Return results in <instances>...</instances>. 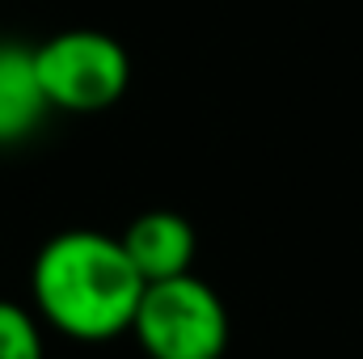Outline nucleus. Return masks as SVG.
Masks as SVG:
<instances>
[{"instance_id": "nucleus-1", "label": "nucleus", "mask_w": 363, "mask_h": 359, "mask_svg": "<svg viewBox=\"0 0 363 359\" xmlns=\"http://www.w3.org/2000/svg\"><path fill=\"white\" fill-rule=\"evenodd\" d=\"M144 275L135 270L123 237H106L93 228L55 233L30 270V292L38 313L77 343H106L131 330Z\"/></svg>"}, {"instance_id": "nucleus-2", "label": "nucleus", "mask_w": 363, "mask_h": 359, "mask_svg": "<svg viewBox=\"0 0 363 359\" xmlns=\"http://www.w3.org/2000/svg\"><path fill=\"white\" fill-rule=\"evenodd\" d=\"M131 334L148 359H220L228 347V309L199 275L186 270L144 287Z\"/></svg>"}, {"instance_id": "nucleus-3", "label": "nucleus", "mask_w": 363, "mask_h": 359, "mask_svg": "<svg viewBox=\"0 0 363 359\" xmlns=\"http://www.w3.org/2000/svg\"><path fill=\"white\" fill-rule=\"evenodd\" d=\"M51 110L97 114L131 85V55L101 30H64L34 47Z\"/></svg>"}, {"instance_id": "nucleus-4", "label": "nucleus", "mask_w": 363, "mask_h": 359, "mask_svg": "<svg viewBox=\"0 0 363 359\" xmlns=\"http://www.w3.org/2000/svg\"><path fill=\"white\" fill-rule=\"evenodd\" d=\"M47 114H51V101L38 77L34 47L0 38V148L34 136Z\"/></svg>"}, {"instance_id": "nucleus-5", "label": "nucleus", "mask_w": 363, "mask_h": 359, "mask_svg": "<svg viewBox=\"0 0 363 359\" xmlns=\"http://www.w3.org/2000/svg\"><path fill=\"white\" fill-rule=\"evenodd\" d=\"M123 245H127L135 270L144 275V283H157V279H174V275H186L194 267L199 237H194L186 216L161 207V211L135 216L123 233Z\"/></svg>"}, {"instance_id": "nucleus-6", "label": "nucleus", "mask_w": 363, "mask_h": 359, "mask_svg": "<svg viewBox=\"0 0 363 359\" xmlns=\"http://www.w3.org/2000/svg\"><path fill=\"white\" fill-rule=\"evenodd\" d=\"M0 359H43L38 321L13 300H0Z\"/></svg>"}]
</instances>
